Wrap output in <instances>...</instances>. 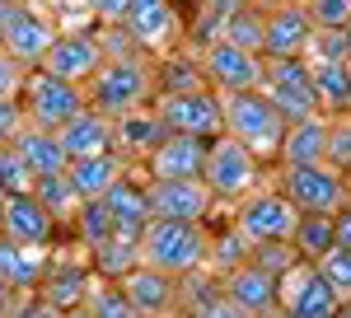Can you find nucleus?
<instances>
[{
    "instance_id": "26",
    "label": "nucleus",
    "mask_w": 351,
    "mask_h": 318,
    "mask_svg": "<svg viewBox=\"0 0 351 318\" xmlns=\"http://www.w3.org/2000/svg\"><path fill=\"white\" fill-rule=\"evenodd\" d=\"M112 136H117V150L122 155H150L155 145L164 140V122H160V112L150 108H132V112H122V117H112Z\"/></svg>"
},
{
    "instance_id": "41",
    "label": "nucleus",
    "mask_w": 351,
    "mask_h": 318,
    "mask_svg": "<svg viewBox=\"0 0 351 318\" xmlns=\"http://www.w3.org/2000/svg\"><path fill=\"white\" fill-rule=\"evenodd\" d=\"M188 318H253V314H248V309H239V304H234V299L216 286L206 299H197V304H192Z\"/></svg>"
},
{
    "instance_id": "21",
    "label": "nucleus",
    "mask_w": 351,
    "mask_h": 318,
    "mask_svg": "<svg viewBox=\"0 0 351 318\" xmlns=\"http://www.w3.org/2000/svg\"><path fill=\"white\" fill-rule=\"evenodd\" d=\"M127 169H132V159L122 155V150H108V155L71 159V164H66V178H71L75 192H80V201H89V197H104Z\"/></svg>"
},
{
    "instance_id": "50",
    "label": "nucleus",
    "mask_w": 351,
    "mask_h": 318,
    "mask_svg": "<svg viewBox=\"0 0 351 318\" xmlns=\"http://www.w3.org/2000/svg\"><path fill=\"white\" fill-rule=\"evenodd\" d=\"M337 318H351V304H347V309H342V314H337Z\"/></svg>"
},
{
    "instance_id": "37",
    "label": "nucleus",
    "mask_w": 351,
    "mask_h": 318,
    "mask_svg": "<svg viewBox=\"0 0 351 318\" xmlns=\"http://www.w3.org/2000/svg\"><path fill=\"white\" fill-rule=\"evenodd\" d=\"M253 262L281 281V276H286L295 262H304V258L295 253V243H291V238H281V243H253Z\"/></svg>"
},
{
    "instance_id": "51",
    "label": "nucleus",
    "mask_w": 351,
    "mask_h": 318,
    "mask_svg": "<svg viewBox=\"0 0 351 318\" xmlns=\"http://www.w3.org/2000/svg\"><path fill=\"white\" fill-rule=\"evenodd\" d=\"M0 201H5V197H0ZM0 220H5V206H0Z\"/></svg>"
},
{
    "instance_id": "27",
    "label": "nucleus",
    "mask_w": 351,
    "mask_h": 318,
    "mask_svg": "<svg viewBox=\"0 0 351 318\" xmlns=\"http://www.w3.org/2000/svg\"><path fill=\"white\" fill-rule=\"evenodd\" d=\"M248 258H253V243H248V234L234 220L230 225H206V271L216 281L225 271H234L239 262H248Z\"/></svg>"
},
{
    "instance_id": "45",
    "label": "nucleus",
    "mask_w": 351,
    "mask_h": 318,
    "mask_svg": "<svg viewBox=\"0 0 351 318\" xmlns=\"http://www.w3.org/2000/svg\"><path fill=\"white\" fill-rule=\"evenodd\" d=\"M127 10H132V0H94V14L104 24H127Z\"/></svg>"
},
{
    "instance_id": "12",
    "label": "nucleus",
    "mask_w": 351,
    "mask_h": 318,
    "mask_svg": "<svg viewBox=\"0 0 351 318\" xmlns=\"http://www.w3.org/2000/svg\"><path fill=\"white\" fill-rule=\"evenodd\" d=\"M145 197H150V215L192 220V225H206L211 206H216V192L206 187V178H150Z\"/></svg>"
},
{
    "instance_id": "42",
    "label": "nucleus",
    "mask_w": 351,
    "mask_h": 318,
    "mask_svg": "<svg viewBox=\"0 0 351 318\" xmlns=\"http://www.w3.org/2000/svg\"><path fill=\"white\" fill-rule=\"evenodd\" d=\"M10 318H61V309H56V304H47L38 291H28V295H19V299H14Z\"/></svg>"
},
{
    "instance_id": "52",
    "label": "nucleus",
    "mask_w": 351,
    "mask_h": 318,
    "mask_svg": "<svg viewBox=\"0 0 351 318\" xmlns=\"http://www.w3.org/2000/svg\"><path fill=\"white\" fill-rule=\"evenodd\" d=\"M347 42H351V24H347Z\"/></svg>"
},
{
    "instance_id": "10",
    "label": "nucleus",
    "mask_w": 351,
    "mask_h": 318,
    "mask_svg": "<svg viewBox=\"0 0 351 318\" xmlns=\"http://www.w3.org/2000/svg\"><path fill=\"white\" fill-rule=\"evenodd\" d=\"M263 71H267V56L248 52L230 38H216L202 47V75L216 94H239V89H263Z\"/></svg>"
},
{
    "instance_id": "24",
    "label": "nucleus",
    "mask_w": 351,
    "mask_h": 318,
    "mask_svg": "<svg viewBox=\"0 0 351 318\" xmlns=\"http://www.w3.org/2000/svg\"><path fill=\"white\" fill-rule=\"evenodd\" d=\"M14 150L24 155V164L33 169V178H43V173H66V164H71V155L61 150V136L43 132V127H28V122L14 132Z\"/></svg>"
},
{
    "instance_id": "20",
    "label": "nucleus",
    "mask_w": 351,
    "mask_h": 318,
    "mask_svg": "<svg viewBox=\"0 0 351 318\" xmlns=\"http://www.w3.org/2000/svg\"><path fill=\"white\" fill-rule=\"evenodd\" d=\"M56 136H61V150H66L71 159H89V155H108V150H117L112 117H108V112H99V108L75 112Z\"/></svg>"
},
{
    "instance_id": "43",
    "label": "nucleus",
    "mask_w": 351,
    "mask_h": 318,
    "mask_svg": "<svg viewBox=\"0 0 351 318\" xmlns=\"http://www.w3.org/2000/svg\"><path fill=\"white\" fill-rule=\"evenodd\" d=\"M19 89H24V66L0 47V99H19Z\"/></svg>"
},
{
    "instance_id": "47",
    "label": "nucleus",
    "mask_w": 351,
    "mask_h": 318,
    "mask_svg": "<svg viewBox=\"0 0 351 318\" xmlns=\"http://www.w3.org/2000/svg\"><path fill=\"white\" fill-rule=\"evenodd\" d=\"M14 299H19V291H10V286L0 281V318H10V309H14Z\"/></svg>"
},
{
    "instance_id": "28",
    "label": "nucleus",
    "mask_w": 351,
    "mask_h": 318,
    "mask_svg": "<svg viewBox=\"0 0 351 318\" xmlns=\"http://www.w3.org/2000/svg\"><path fill=\"white\" fill-rule=\"evenodd\" d=\"M104 206L108 215L117 220V230H145V220H150V197H145V183H136L132 169L117 178V183L104 192Z\"/></svg>"
},
{
    "instance_id": "38",
    "label": "nucleus",
    "mask_w": 351,
    "mask_h": 318,
    "mask_svg": "<svg viewBox=\"0 0 351 318\" xmlns=\"http://www.w3.org/2000/svg\"><path fill=\"white\" fill-rule=\"evenodd\" d=\"M0 187H5V192H33V169H28L24 155L14 150V140L0 145Z\"/></svg>"
},
{
    "instance_id": "14",
    "label": "nucleus",
    "mask_w": 351,
    "mask_h": 318,
    "mask_svg": "<svg viewBox=\"0 0 351 318\" xmlns=\"http://www.w3.org/2000/svg\"><path fill=\"white\" fill-rule=\"evenodd\" d=\"M108 61L104 52V38L89 33V28H71V33H56L52 52L43 56V71H52L61 80H75V84H89V75Z\"/></svg>"
},
{
    "instance_id": "54",
    "label": "nucleus",
    "mask_w": 351,
    "mask_h": 318,
    "mask_svg": "<svg viewBox=\"0 0 351 318\" xmlns=\"http://www.w3.org/2000/svg\"><path fill=\"white\" fill-rule=\"evenodd\" d=\"M0 197H5V187H0Z\"/></svg>"
},
{
    "instance_id": "32",
    "label": "nucleus",
    "mask_w": 351,
    "mask_h": 318,
    "mask_svg": "<svg viewBox=\"0 0 351 318\" xmlns=\"http://www.w3.org/2000/svg\"><path fill=\"white\" fill-rule=\"evenodd\" d=\"M291 243H295V253L304 262H319L328 248H332V215L300 211V225H295V234H291Z\"/></svg>"
},
{
    "instance_id": "9",
    "label": "nucleus",
    "mask_w": 351,
    "mask_h": 318,
    "mask_svg": "<svg viewBox=\"0 0 351 318\" xmlns=\"http://www.w3.org/2000/svg\"><path fill=\"white\" fill-rule=\"evenodd\" d=\"M52 42H56V24L43 10H33L28 0H10L5 5V14H0V47L19 66H43Z\"/></svg>"
},
{
    "instance_id": "48",
    "label": "nucleus",
    "mask_w": 351,
    "mask_h": 318,
    "mask_svg": "<svg viewBox=\"0 0 351 318\" xmlns=\"http://www.w3.org/2000/svg\"><path fill=\"white\" fill-rule=\"evenodd\" d=\"M61 318H94V314H89V304H75V309H61Z\"/></svg>"
},
{
    "instance_id": "23",
    "label": "nucleus",
    "mask_w": 351,
    "mask_h": 318,
    "mask_svg": "<svg viewBox=\"0 0 351 318\" xmlns=\"http://www.w3.org/2000/svg\"><path fill=\"white\" fill-rule=\"evenodd\" d=\"M43 276H47V253L43 248H24V243L0 234V281L10 291H19V295L38 291Z\"/></svg>"
},
{
    "instance_id": "7",
    "label": "nucleus",
    "mask_w": 351,
    "mask_h": 318,
    "mask_svg": "<svg viewBox=\"0 0 351 318\" xmlns=\"http://www.w3.org/2000/svg\"><path fill=\"white\" fill-rule=\"evenodd\" d=\"M234 225L248 234V243H281L295 234L300 211L281 187H253L243 201H234Z\"/></svg>"
},
{
    "instance_id": "49",
    "label": "nucleus",
    "mask_w": 351,
    "mask_h": 318,
    "mask_svg": "<svg viewBox=\"0 0 351 318\" xmlns=\"http://www.w3.org/2000/svg\"><path fill=\"white\" fill-rule=\"evenodd\" d=\"M263 318H291V314H286V309H271V314H263Z\"/></svg>"
},
{
    "instance_id": "17",
    "label": "nucleus",
    "mask_w": 351,
    "mask_h": 318,
    "mask_svg": "<svg viewBox=\"0 0 351 318\" xmlns=\"http://www.w3.org/2000/svg\"><path fill=\"white\" fill-rule=\"evenodd\" d=\"M220 291L230 295L239 309H248L253 318L281 309V286H276V276H271V271H263L253 258H248V262H239L234 271H225V276H220Z\"/></svg>"
},
{
    "instance_id": "18",
    "label": "nucleus",
    "mask_w": 351,
    "mask_h": 318,
    "mask_svg": "<svg viewBox=\"0 0 351 318\" xmlns=\"http://www.w3.org/2000/svg\"><path fill=\"white\" fill-rule=\"evenodd\" d=\"M309 38H314V19H309V10H304L300 0L267 10L263 56H304L309 52Z\"/></svg>"
},
{
    "instance_id": "34",
    "label": "nucleus",
    "mask_w": 351,
    "mask_h": 318,
    "mask_svg": "<svg viewBox=\"0 0 351 318\" xmlns=\"http://www.w3.org/2000/svg\"><path fill=\"white\" fill-rule=\"evenodd\" d=\"M263 28H267V14H263V10L234 5V14L225 19V33H220V38L239 42V47H248V52H263Z\"/></svg>"
},
{
    "instance_id": "33",
    "label": "nucleus",
    "mask_w": 351,
    "mask_h": 318,
    "mask_svg": "<svg viewBox=\"0 0 351 318\" xmlns=\"http://www.w3.org/2000/svg\"><path fill=\"white\" fill-rule=\"evenodd\" d=\"M75 238H80L84 248L94 253L99 243H108L112 234H117V220L108 215V206H104V197H89V201H80V211H75Z\"/></svg>"
},
{
    "instance_id": "11",
    "label": "nucleus",
    "mask_w": 351,
    "mask_h": 318,
    "mask_svg": "<svg viewBox=\"0 0 351 318\" xmlns=\"http://www.w3.org/2000/svg\"><path fill=\"white\" fill-rule=\"evenodd\" d=\"M117 281H122V291H127V299L136 304L141 318H178V314H188L183 281L169 276V271H160V267L136 262L132 271H122Z\"/></svg>"
},
{
    "instance_id": "19",
    "label": "nucleus",
    "mask_w": 351,
    "mask_h": 318,
    "mask_svg": "<svg viewBox=\"0 0 351 318\" xmlns=\"http://www.w3.org/2000/svg\"><path fill=\"white\" fill-rule=\"evenodd\" d=\"M127 33H132L136 47L169 52V47L178 42V10H173V0H132V10H127Z\"/></svg>"
},
{
    "instance_id": "31",
    "label": "nucleus",
    "mask_w": 351,
    "mask_h": 318,
    "mask_svg": "<svg viewBox=\"0 0 351 318\" xmlns=\"http://www.w3.org/2000/svg\"><path fill=\"white\" fill-rule=\"evenodd\" d=\"M33 197L52 211L56 225L75 220V211H80V192L71 187V178H66V173H43V178H33Z\"/></svg>"
},
{
    "instance_id": "16",
    "label": "nucleus",
    "mask_w": 351,
    "mask_h": 318,
    "mask_svg": "<svg viewBox=\"0 0 351 318\" xmlns=\"http://www.w3.org/2000/svg\"><path fill=\"white\" fill-rule=\"evenodd\" d=\"M206 150H211L206 136L164 132V140L145 155V169H150V178H202V169H206Z\"/></svg>"
},
{
    "instance_id": "2",
    "label": "nucleus",
    "mask_w": 351,
    "mask_h": 318,
    "mask_svg": "<svg viewBox=\"0 0 351 318\" xmlns=\"http://www.w3.org/2000/svg\"><path fill=\"white\" fill-rule=\"evenodd\" d=\"M220 108H225V132L243 140L253 155L263 159H276L281 150V136H286V117L276 112V103L267 99V89H239V94H220Z\"/></svg>"
},
{
    "instance_id": "22",
    "label": "nucleus",
    "mask_w": 351,
    "mask_h": 318,
    "mask_svg": "<svg viewBox=\"0 0 351 318\" xmlns=\"http://www.w3.org/2000/svg\"><path fill=\"white\" fill-rule=\"evenodd\" d=\"M324 155H328V112H319V117H304V122L286 127L276 164L281 169H291V164H319Z\"/></svg>"
},
{
    "instance_id": "1",
    "label": "nucleus",
    "mask_w": 351,
    "mask_h": 318,
    "mask_svg": "<svg viewBox=\"0 0 351 318\" xmlns=\"http://www.w3.org/2000/svg\"><path fill=\"white\" fill-rule=\"evenodd\" d=\"M141 262L160 267L178 281L192 276V271H206V225L150 215L145 230H141Z\"/></svg>"
},
{
    "instance_id": "40",
    "label": "nucleus",
    "mask_w": 351,
    "mask_h": 318,
    "mask_svg": "<svg viewBox=\"0 0 351 318\" xmlns=\"http://www.w3.org/2000/svg\"><path fill=\"white\" fill-rule=\"evenodd\" d=\"M314 28H347L351 24V0H304Z\"/></svg>"
},
{
    "instance_id": "30",
    "label": "nucleus",
    "mask_w": 351,
    "mask_h": 318,
    "mask_svg": "<svg viewBox=\"0 0 351 318\" xmlns=\"http://www.w3.org/2000/svg\"><path fill=\"white\" fill-rule=\"evenodd\" d=\"M84 304H89L94 318H141L136 304L127 299V291H122V281H117V276H99V271H94V281H89Z\"/></svg>"
},
{
    "instance_id": "53",
    "label": "nucleus",
    "mask_w": 351,
    "mask_h": 318,
    "mask_svg": "<svg viewBox=\"0 0 351 318\" xmlns=\"http://www.w3.org/2000/svg\"><path fill=\"white\" fill-rule=\"evenodd\" d=\"M347 187H351V169H347Z\"/></svg>"
},
{
    "instance_id": "3",
    "label": "nucleus",
    "mask_w": 351,
    "mask_h": 318,
    "mask_svg": "<svg viewBox=\"0 0 351 318\" xmlns=\"http://www.w3.org/2000/svg\"><path fill=\"white\" fill-rule=\"evenodd\" d=\"M150 89H155V75H150V66H145L141 56H108V61L89 75L84 99H89V108H99V112H108V117H122V112H132V108H145Z\"/></svg>"
},
{
    "instance_id": "4",
    "label": "nucleus",
    "mask_w": 351,
    "mask_h": 318,
    "mask_svg": "<svg viewBox=\"0 0 351 318\" xmlns=\"http://www.w3.org/2000/svg\"><path fill=\"white\" fill-rule=\"evenodd\" d=\"M19 108H24V122L28 127H43V132H61L75 112L89 108L84 99V84L75 80H61L43 66H33L24 75V89H19Z\"/></svg>"
},
{
    "instance_id": "46",
    "label": "nucleus",
    "mask_w": 351,
    "mask_h": 318,
    "mask_svg": "<svg viewBox=\"0 0 351 318\" xmlns=\"http://www.w3.org/2000/svg\"><path fill=\"white\" fill-rule=\"evenodd\" d=\"M332 243H337V248H351V201L332 215Z\"/></svg>"
},
{
    "instance_id": "36",
    "label": "nucleus",
    "mask_w": 351,
    "mask_h": 318,
    "mask_svg": "<svg viewBox=\"0 0 351 318\" xmlns=\"http://www.w3.org/2000/svg\"><path fill=\"white\" fill-rule=\"evenodd\" d=\"M164 94H178V89H197V84H206V75H202V56L197 61H188V56H164Z\"/></svg>"
},
{
    "instance_id": "25",
    "label": "nucleus",
    "mask_w": 351,
    "mask_h": 318,
    "mask_svg": "<svg viewBox=\"0 0 351 318\" xmlns=\"http://www.w3.org/2000/svg\"><path fill=\"white\" fill-rule=\"evenodd\" d=\"M89 281H94V267L47 262V276H43L38 295H43L47 304H56V309H75V304H84V295H89Z\"/></svg>"
},
{
    "instance_id": "6",
    "label": "nucleus",
    "mask_w": 351,
    "mask_h": 318,
    "mask_svg": "<svg viewBox=\"0 0 351 318\" xmlns=\"http://www.w3.org/2000/svg\"><path fill=\"white\" fill-rule=\"evenodd\" d=\"M276 187H281V192L295 201V211L337 215V211L351 201L347 173H342V169H332L328 159H319V164H291V169H281Z\"/></svg>"
},
{
    "instance_id": "44",
    "label": "nucleus",
    "mask_w": 351,
    "mask_h": 318,
    "mask_svg": "<svg viewBox=\"0 0 351 318\" xmlns=\"http://www.w3.org/2000/svg\"><path fill=\"white\" fill-rule=\"evenodd\" d=\"M19 127H24V108H19V99H0V145L14 140Z\"/></svg>"
},
{
    "instance_id": "29",
    "label": "nucleus",
    "mask_w": 351,
    "mask_h": 318,
    "mask_svg": "<svg viewBox=\"0 0 351 318\" xmlns=\"http://www.w3.org/2000/svg\"><path fill=\"white\" fill-rule=\"evenodd\" d=\"M309 71H314V94L328 117L351 108V61H309Z\"/></svg>"
},
{
    "instance_id": "15",
    "label": "nucleus",
    "mask_w": 351,
    "mask_h": 318,
    "mask_svg": "<svg viewBox=\"0 0 351 318\" xmlns=\"http://www.w3.org/2000/svg\"><path fill=\"white\" fill-rule=\"evenodd\" d=\"M0 206H5V220H0V234L5 238H14L24 248H43V253L56 243V220L33 192H5Z\"/></svg>"
},
{
    "instance_id": "13",
    "label": "nucleus",
    "mask_w": 351,
    "mask_h": 318,
    "mask_svg": "<svg viewBox=\"0 0 351 318\" xmlns=\"http://www.w3.org/2000/svg\"><path fill=\"white\" fill-rule=\"evenodd\" d=\"M276 286H281V309H286L291 318H337L342 309H347L342 295L319 276L314 262H295Z\"/></svg>"
},
{
    "instance_id": "39",
    "label": "nucleus",
    "mask_w": 351,
    "mask_h": 318,
    "mask_svg": "<svg viewBox=\"0 0 351 318\" xmlns=\"http://www.w3.org/2000/svg\"><path fill=\"white\" fill-rule=\"evenodd\" d=\"M328 164L332 169H351V117H328Z\"/></svg>"
},
{
    "instance_id": "5",
    "label": "nucleus",
    "mask_w": 351,
    "mask_h": 318,
    "mask_svg": "<svg viewBox=\"0 0 351 318\" xmlns=\"http://www.w3.org/2000/svg\"><path fill=\"white\" fill-rule=\"evenodd\" d=\"M206 187L216 192V201H243L253 187H263V159L253 155L243 140L220 132L206 150V169H202Z\"/></svg>"
},
{
    "instance_id": "35",
    "label": "nucleus",
    "mask_w": 351,
    "mask_h": 318,
    "mask_svg": "<svg viewBox=\"0 0 351 318\" xmlns=\"http://www.w3.org/2000/svg\"><path fill=\"white\" fill-rule=\"evenodd\" d=\"M314 267H319V276H324L328 286L342 295V304H351V248H337V243H332Z\"/></svg>"
},
{
    "instance_id": "8",
    "label": "nucleus",
    "mask_w": 351,
    "mask_h": 318,
    "mask_svg": "<svg viewBox=\"0 0 351 318\" xmlns=\"http://www.w3.org/2000/svg\"><path fill=\"white\" fill-rule=\"evenodd\" d=\"M160 112L164 132H183V136H206L216 140L225 132V108H220V94L211 84H197V89H178V94H160Z\"/></svg>"
}]
</instances>
